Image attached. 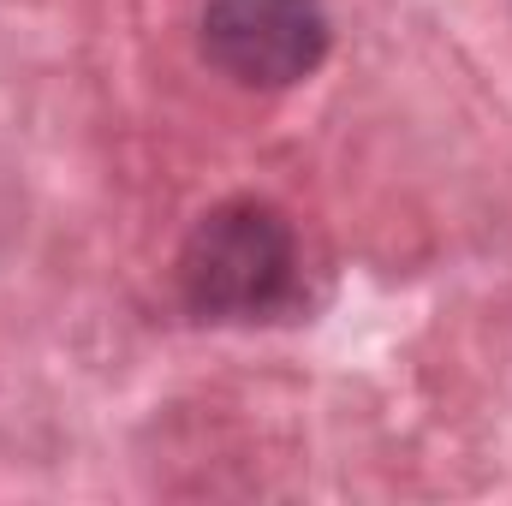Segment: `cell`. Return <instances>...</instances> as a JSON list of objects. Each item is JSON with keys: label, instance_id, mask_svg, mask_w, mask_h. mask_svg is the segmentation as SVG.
<instances>
[{"label": "cell", "instance_id": "obj_1", "mask_svg": "<svg viewBox=\"0 0 512 506\" xmlns=\"http://www.w3.org/2000/svg\"><path fill=\"white\" fill-rule=\"evenodd\" d=\"M179 280L203 316H262L292 286V227L268 203H221L185 239Z\"/></svg>", "mask_w": 512, "mask_h": 506}, {"label": "cell", "instance_id": "obj_2", "mask_svg": "<svg viewBox=\"0 0 512 506\" xmlns=\"http://www.w3.org/2000/svg\"><path fill=\"white\" fill-rule=\"evenodd\" d=\"M203 48L227 78L280 90L322 66L328 18L316 0H209Z\"/></svg>", "mask_w": 512, "mask_h": 506}]
</instances>
